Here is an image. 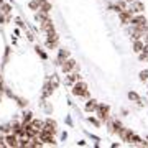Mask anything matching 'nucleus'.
Returning <instances> with one entry per match:
<instances>
[{
    "label": "nucleus",
    "mask_w": 148,
    "mask_h": 148,
    "mask_svg": "<svg viewBox=\"0 0 148 148\" xmlns=\"http://www.w3.org/2000/svg\"><path fill=\"white\" fill-rule=\"evenodd\" d=\"M73 94H74V95H79V97H89L87 84H86V82H77V84H74Z\"/></svg>",
    "instance_id": "f257e3e1"
},
{
    "label": "nucleus",
    "mask_w": 148,
    "mask_h": 148,
    "mask_svg": "<svg viewBox=\"0 0 148 148\" xmlns=\"http://www.w3.org/2000/svg\"><path fill=\"white\" fill-rule=\"evenodd\" d=\"M38 137L41 138L43 143H49V145H54V143H56V142H54V138H53V133L48 132V130H45V128H43V130H40Z\"/></svg>",
    "instance_id": "f03ea898"
},
{
    "label": "nucleus",
    "mask_w": 148,
    "mask_h": 148,
    "mask_svg": "<svg viewBox=\"0 0 148 148\" xmlns=\"http://www.w3.org/2000/svg\"><path fill=\"white\" fill-rule=\"evenodd\" d=\"M119 16H120L122 23H130V20L133 18V10L132 8H125V10H122L119 13Z\"/></svg>",
    "instance_id": "7ed1b4c3"
},
{
    "label": "nucleus",
    "mask_w": 148,
    "mask_h": 148,
    "mask_svg": "<svg viewBox=\"0 0 148 148\" xmlns=\"http://www.w3.org/2000/svg\"><path fill=\"white\" fill-rule=\"evenodd\" d=\"M109 106H104V104H101V106L97 107V117L101 119V120H107L109 119Z\"/></svg>",
    "instance_id": "20e7f679"
},
{
    "label": "nucleus",
    "mask_w": 148,
    "mask_h": 148,
    "mask_svg": "<svg viewBox=\"0 0 148 148\" xmlns=\"http://www.w3.org/2000/svg\"><path fill=\"white\" fill-rule=\"evenodd\" d=\"M74 68H76V61H74V59H69V58L66 59L63 64H61V69H63V73H71Z\"/></svg>",
    "instance_id": "39448f33"
},
{
    "label": "nucleus",
    "mask_w": 148,
    "mask_h": 148,
    "mask_svg": "<svg viewBox=\"0 0 148 148\" xmlns=\"http://www.w3.org/2000/svg\"><path fill=\"white\" fill-rule=\"evenodd\" d=\"M119 135H120V137L123 138L125 142H128V143H132V142H133V137H135V133L130 132L128 128H123V130H122V132L119 133Z\"/></svg>",
    "instance_id": "423d86ee"
},
{
    "label": "nucleus",
    "mask_w": 148,
    "mask_h": 148,
    "mask_svg": "<svg viewBox=\"0 0 148 148\" xmlns=\"http://www.w3.org/2000/svg\"><path fill=\"white\" fill-rule=\"evenodd\" d=\"M45 130H48V132H51L54 135V133H56V122L51 120V119H48V120L45 122Z\"/></svg>",
    "instance_id": "0eeeda50"
},
{
    "label": "nucleus",
    "mask_w": 148,
    "mask_h": 148,
    "mask_svg": "<svg viewBox=\"0 0 148 148\" xmlns=\"http://www.w3.org/2000/svg\"><path fill=\"white\" fill-rule=\"evenodd\" d=\"M130 23H132V27H140L143 23H147V20H145L143 15H138V16H133L132 20H130Z\"/></svg>",
    "instance_id": "6e6552de"
},
{
    "label": "nucleus",
    "mask_w": 148,
    "mask_h": 148,
    "mask_svg": "<svg viewBox=\"0 0 148 148\" xmlns=\"http://www.w3.org/2000/svg\"><path fill=\"white\" fill-rule=\"evenodd\" d=\"M5 142H7V145H8V147H18V138H16L15 133H13V135H8Z\"/></svg>",
    "instance_id": "1a4fd4ad"
},
{
    "label": "nucleus",
    "mask_w": 148,
    "mask_h": 148,
    "mask_svg": "<svg viewBox=\"0 0 148 148\" xmlns=\"http://www.w3.org/2000/svg\"><path fill=\"white\" fill-rule=\"evenodd\" d=\"M97 107H99V104L94 101V99H90L87 104H86V110L87 112H92V110H97Z\"/></svg>",
    "instance_id": "9d476101"
},
{
    "label": "nucleus",
    "mask_w": 148,
    "mask_h": 148,
    "mask_svg": "<svg viewBox=\"0 0 148 148\" xmlns=\"http://www.w3.org/2000/svg\"><path fill=\"white\" fill-rule=\"evenodd\" d=\"M143 48H145L143 41H140V40H135V43H133V51H135V53H142Z\"/></svg>",
    "instance_id": "9b49d317"
},
{
    "label": "nucleus",
    "mask_w": 148,
    "mask_h": 148,
    "mask_svg": "<svg viewBox=\"0 0 148 148\" xmlns=\"http://www.w3.org/2000/svg\"><path fill=\"white\" fill-rule=\"evenodd\" d=\"M68 58H69V51H68V49H59V56H58L59 63H64Z\"/></svg>",
    "instance_id": "f8f14e48"
},
{
    "label": "nucleus",
    "mask_w": 148,
    "mask_h": 148,
    "mask_svg": "<svg viewBox=\"0 0 148 148\" xmlns=\"http://www.w3.org/2000/svg\"><path fill=\"white\" fill-rule=\"evenodd\" d=\"M128 99L130 101H133V102H137V104H145V102H142V99H140V95L137 94V92H128Z\"/></svg>",
    "instance_id": "ddd939ff"
},
{
    "label": "nucleus",
    "mask_w": 148,
    "mask_h": 148,
    "mask_svg": "<svg viewBox=\"0 0 148 148\" xmlns=\"http://www.w3.org/2000/svg\"><path fill=\"white\" fill-rule=\"evenodd\" d=\"M32 125L36 128L38 132H40V130H43V128H45V122H41V120H33Z\"/></svg>",
    "instance_id": "4468645a"
},
{
    "label": "nucleus",
    "mask_w": 148,
    "mask_h": 148,
    "mask_svg": "<svg viewBox=\"0 0 148 148\" xmlns=\"http://www.w3.org/2000/svg\"><path fill=\"white\" fill-rule=\"evenodd\" d=\"M40 10L45 12V13H49V12H51V3H49V2H45V3H41Z\"/></svg>",
    "instance_id": "2eb2a0df"
},
{
    "label": "nucleus",
    "mask_w": 148,
    "mask_h": 148,
    "mask_svg": "<svg viewBox=\"0 0 148 148\" xmlns=\"http://www.w3.org/2000/svg\"><path fill=\"white\" fill-rule=\"evenodd\" d=\"M40 7H41L40 0H32V2H30V8H32V10H40Z\"/></svg>",
    "instance_id": "dca6fc26"
},
{
    "label": "nucleus",
    "mask_w": 148,
    "mask_h": 148,
    "mask_svg": "<svg viewBox=\"0 0 148 148\" xmlns=\"http://www.w3.org/2000/svg\"><path fill=\"white\" fill-rule=\"evenodd\" d=\"M130 8H132V10H133V13H135V12H142V10H143V5L140 3V2H137V0H135V5H133V7H130Z\"/></svg>",
    "instance_id": "f3484780"
},
{
    "label": "nucleus",
    "mask_w": 148,
    "mask_h": 148,
    "mask_svg": "<svg viewBox=\"0 0 148 148\" xmlns=\"http://www.w3.org/2000/svg\"><path fill=\"white\" fill-rule=\"evenodd\" d=\"M79 77H81V76H79L77 73H73V74L68 77V82H76V81H79Z\"/></svg>",
    "instance_id": "a211bd4d"
},
{
    "label": "nucleus",
    "mask_w": 148,
    "mask_h": 148,
    "mask_svg": "<svg viewBox=\"0 0 148 148\" xmlns=\"http://www.w3.org/2000/svg\"><path fill=\"white\" fill-rule=\"evenodd\" d=\"M138 76H140V81H147L148 79V71H142Z\"/></svg>",
    "instance_id": "6ab92c4d"
},
{
    "label": "nucleus",
    "mask_w": 148,
    "mask_h": 148,
    "mask_svg": "<svg viewBox=\"0 0 148 148\" xmlns=\"http://www.w3.org/2000/svg\"><path fill=\"white\" fill-rule=\"evenodd\" d=\"M30 120H32V114L28 112V114H25V115H23V123H28Z\"/></svg>",
    "instance_id": "aec40b11"
},
{
    "label": "nucleus",
    "mask_w": 148,
    "mask_h": 148,
    "mask_svg": "<svg viewBox=\"0 0 148 148\" xmlns=\"http://www.w3.org/2000/svg\"><path fill=\"white\" fill-rule=\"evenodd\" d=\"M2 12L3 13H10V5H3L2 7Z\"/></svg>",
    "instance_id": "412c9836"
},
{
    "label": "nucleus",
    "mask_w": 148,
    "mask_h": 148,
    "mask_svg": "<svg viewBox=\"0 0 148 148\" xmlns=\"http://www.w3.org/2000/svg\"><path fill=\"white\" fill-rule=\"evenodd\" d=\"M0 130H2V132H10V127H8V125H3V127H2V128H0Z\"/></svg>",
    "instance_id": "4be33fe9"
},
{
    "label": "nucleus",
    "mask_w": 148,
    "mask_h": 148,
    "mask_svg": "<svg viewBox=\"0 0 148 148\" xmlns=\"http://www.w3.org/2000/svg\"><path fill=\"white\" fill-rule=\"evenodd\" d=\"M143 41H145V43H148V32L145 33V35H143Z\"/></svg>",
    "instance_id": "5701e85b"
},
{
    "label": "nucleus",
    "mask_w": 148,
    "mask_h": 148,
    "mask_svg": "<svg viewBox=\"0 0 148 148\" xmlns=\"http://www.w3.org/2000/svg\"><path fill=\"white\" fill-rule=\"evenodd\" d=\"M89 120H90V123H94V125H99V122L95 120V119H89Z\"/></svg>",
    "instance_id": "b1692460"
},
{
    "label": "nucleus",
    "mask_w": 148,
    "mask_h": 148,
    "mask_svg": "<svg viewBox=\"0 0 148 148\" xmlns=\"http://www.w3.org/2000/svg\"><path fill=\"white\" fill-rule=\"evenodd\" d=\"M143 51H145V53L148 54V43H147V45H145V48H143Z\"/></svg>",
    "instance_id": "393cba45"
},
{
    "label": "nucleus",
    "mask_w": 148,
    "mask_h": 148,
    "mask_svg": "<svg viewBox=\"0 0 148 148\" xmlns=\"http://www.w3.org/2000/svg\"><path fill=\"white\" fill-rule=\"evenodd\" d=\"M3 145H5V143H3V138L0 137V147H3Z\"/></svg>",
    "instance_id": "a878e982"
},
{
    "label": "nucleus",
    "mask_w": 148,
    "mask_h": 148,
    "mask_svg": "<svg viewBox=\"0 0 148 148\" xmlns=\"http://www.w3.org/2000/svg\"><path fill=\"white\" fill-rule=\"evenodd\" d=\"M2 2H3V0H0V3H2Z\"/></svg>",
    "instance_id": "bb28decb"
}]
</instances>
